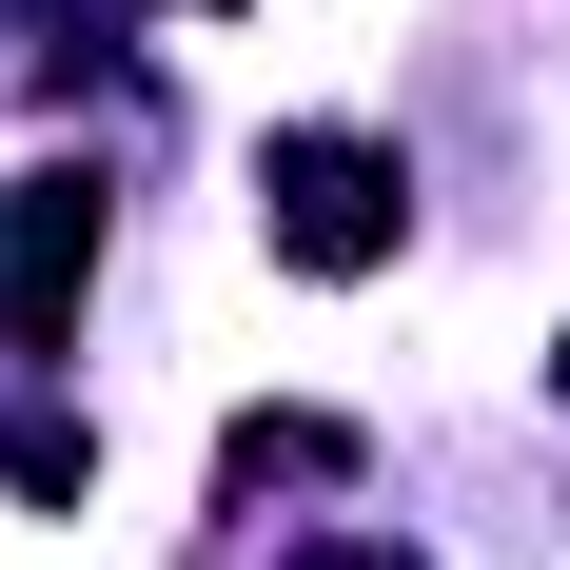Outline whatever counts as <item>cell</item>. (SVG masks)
<instances>
[{
  "mask_svg": "<svg viewBox=\"0 0 570 570\" xmlns=\"http://www.w3.org/2000/svg\"><path fill=\"white\" fill-rule=\"evenodd\" d=\"M79 276H99V177L40 158L20 197H0V354H59V335H79Z\"/></svg>",
  "mask_w": 570,
  "mask_h": 570,
  "instance_id": "6da1fadb",
  "label": "cell"
},
{
  "mask_svg": "<svg viewBox=\"0 0 570 570\" xmlns=\"http://www.w3.org/2000/svg\"><path fill=\"white\" fill-rule=\"evenodd\" d=\"M394 197L413 177L374 158V138H276V256L295 276H374V256H394Z\"/></svg>",
  "mask_w": 570,
  "mask_h": 570,
  "instance_id": "7a4b0ae2",
  "label": "cell"
},
{
  "mask_svg": "<svg viewBox=\"0 0 570 570\" xmlns=\"http://www.w3.org/2000/svg\"><path fill=\"white\" fill-rule=\"evenodd\" d=\"M0 472H20V492H79V472H99V453H79L59 413H0Z\"/></svg>",
  "mask_w": 570,
  "mask_h": 570,
  "instance_id": "3957f363",
  "label": "cell"
}]
</instances>
